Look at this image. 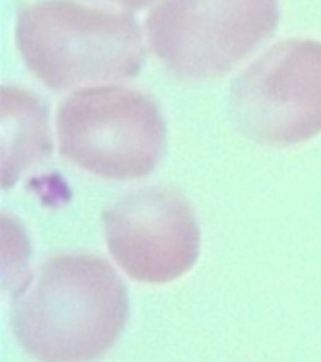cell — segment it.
Masks as SVG:
<instances>
[{
	"label": "cell",
	"mask_w": 321,
	"mask_h": 362,
	"mask_svg": "<svg viewBox=\"0 0 321 362\" xmlns=\"http://www.w3.org/2000/svg\"><path fill=\"white\" fill-rule=\"evenodd\" d=\"M130 314L124 281L98 255H54L11 317L13 334L38 362H93L119 340Z\"/></svg>",
	"instance_id": "obj_1"
},
{
	"label": "cell",
	"mask_w": 321,
	"mask_h": 362,
	"mask_svg": "<svg viewBox=\"0 0 321 362\" xmlns=\"http://www.w3.org/2000/svg\"><path fill=\"white\" fill-rule=\"evenodd\" d=\"M16 40L25 64L51 90L130 79L141 71L145 44L128 13L77 0H38L19 13Z\"/></svg>",
	"instance_id": "obj_2"
},
{
	"label": "cell",
	"mask_w": 321,
	"mask_h": 362,
	"mask_svg": "<svg viewBox=\"0 0 321 362\" xmlns=\"http://www.w3.org/2000/svg\"><path fill=\"white\" fill-rule=\"evenodd\" d=\"M60 154L109 180L153 173L168 145L158 105L139 90L91 87L74 92L57 113Z\"/></svg>",
	"instance_id": "obj_3"
},
{
	"label": "cell",
	"mask_w": 321,
	"mask_h": 362,
	"mask_svg": "<svg viewBox=\"0 0 321 362\" xmlns=\"http://www.w3.org/2000/svg\"><path fill=\"white\" fill-rule=\"evenodd\" d=\"M278 19V0H160L147 17V38L179 79L211 81L271 38Z\"/></svg>",
	"instance_id": "obj_4"
},
{
	"label": "cell",
	"mask_w": 321,
	"mask_h": 362,
	"mask_svg": "<svg viewBox=\"0 0 321 362\" xmlns=\"http://www.w3.org/2000/svg\"><path fill=\"white\" fill-rule=\"evenodd\" d=\"M231 111L243 134L289 146L321 134V42L291 38L252 62L233 81Z\"/></svg>",
	"instance_id": "obj_5"
},
{
	"label": "cell",
	"mask_w": 321,
	"mask_h": 362,
	"mask_svg": "<svg viewBox=\"0 0 321 362\" xmlns=\"http://www.w3.org/2000/svg\"><path fill=\"white\" fill-rule=\"evenodd\" d=\"M107 248L126 274L145 284L185 276L199 257V226L175 189L132 192L104 212Z\"/></svg>",
	"instance_id": "obj_6"
},
{
	"label": "cell",
	"mask_w": 321,
	"mask_h": 362,
	"mask_svg": "<svg viewBox=\"0 0 321 362\" xmlns=\"http://www.w3.org/2000/svg\"><path fill=\"white\" fill-rule=\"evenodd\" d=\"M53 152L47 107L23 88H2V182L11 186L23 171Z\"/></svg>",
	"instance_id": "obj_7"
},
{
	"label": "cell",
	"mask_w": 321,
	"mask_h": 362,
	"mask_svg": "<svg viewBox=\"0 0 321 362\" xmlns=\"http://www.w3.org/2000/svg\"><path fill=\"white\" fill-rule=\"evenodd\" d=\"M109 2H115V4L124 6V8H128V10L139 11V10H143V8H147V6L151 4V2H154V0H109Z\"/></svg>",
	"instance_id": "obj_8"
}]
</instances>
